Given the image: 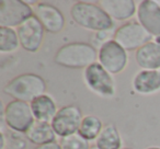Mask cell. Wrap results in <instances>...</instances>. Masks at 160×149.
<instances>
[{
	"mask_svg": "<svg viewBox=\"0 0 160 149\" xmlns=\"http://www.w3.org/2000/svg\"><path fill=\"white\" fill-rule=\"evenodd\" d=\"M45 30L38 19L32 16L17 27L20 45L29 53H36L44 41Z\"/></svg>",
	"mask_w": 160,
	"mask_h": 149,
	"instance_id": "obj_10",
	"label": "cell"
},
{
	"mask_svg": "<svg viewBox=\"0 0 160 149\" xmlns=\"http://www.w3.org/2000/svg\"><path fill=\"white\" fill-rule=\"evenodd\" d=\"M121 149H132V148H127V147H122Z\"/></svg>",
	"mask_w": 160,
	"mask_h": 149,
	"instance_id": "obj_27",
	"label": "cell"
},
{
	"mask_svg": "<svg viewBox=\"0 0 160 149\" xmlns=\"http://www.w3.org/2000/svg\"><path fill=\"white\" fill-rule=\"evenodd\" d=\"M135 59L142 70H159L160 44L152 41L147 43L138 51H136Z\"/></svg>",
	"mask_w": 160,
	"mask_h": 149,
	"instance_id": "obj_15",
	"label": "cell"
},
{
	"mask_svg": "<svg viewBox=\"0 0 160 149\" xmlns=\"http://www.w3.org/2000/svg\"><path fill=\"white\" fill-rule=\"evenodd\" d=\"M110 31H111V30H110ZM110 31L97 32V34H96L97 38H98L99 41H101V42H102V44H103V43H105V42H108V41H110V38H109V35H110L109 32Z\"/></svg>",
	"mask_w": 160,
	"mask_h": 149,
	"instance_id": "obj_23",
	"label": "cell"
},
{
	"mask_svg": "<svg viewBox=\"0 0 160 149\" xmlns=\"http://www.w3.org/2000/svg\"><path fill=\"white\" fill-rule=\"evenodd\" d=\"M59 145H60V147H62V149H90L91 148L89 142L86 140L83 137H81L78 133L60 138Z\"/></svg>",
	"mask_w": 160,
	"mask_h": 149,
	"instance_id": "obj_21",
	"label": "cell"
},
{
	"mask_svg": "<svg viewBox=\"0 0 160 149\" xmlns=\"http://www.w3.org/2000/svg\"><path fill=\"white\" fill-rule=\"evenodd\" d=\"M159 71H160V69H159Z\"/></svg>",
	"mask_w": 160,
	"mask_h": 149,
	"instance_id": "obj_28",
	"label": "cell"
},
{
	"mask_svg": "<svg viewBox=\"0 0 160 149\" xmlns=\"http://www.w3.org/2000/svg\"><path fill=\"white\" fill-rule=\"evenodd\" d=\"M20 41L17 30L11 27H0V52L2 54H10L19 48Z\"/></svg>",
	"mask_w": 160,
	"mask_h": 149,
	"instance_id": "obj_20",
	"label": "cell"
},
{
	"mask_svg": "<svg viewBox=\"0 0 160 149\" xmlns=\"http://www.w3.org/2000/svg\"><path fill=\"white\" fill-rule=\"evenodd\" d=\"M3 121L12 131L19 132V133H27L28 129L35 122V118H34L30 103L12 100L5 107Z\"/></svg>",
	"mask_w": 160,
	"mask_h": 149,
	"instance_id": "obj_6",
	"label": "cell"
},
{
	"mask_svg": "<svg viewBox=\"0 0 160 149\" xmlns=\"http://www.w3.org/2000/svg\"><path fill=\"white\" fill-rule=\"evenodd\" d=\"M96 146L99 149H121L122 138L114 124L103 126L100 135L96 139Z\"/></svg>",
	"mask_w": 160,
	"mask_h": 149,
	"instance_id": "obj_18",
	"label": "cell"
},
{
	"mask_svg": "<svg viewBox=\"0 0 160 149\" xmlns=\"http://www.w3.org/2000/svg\"><path fill=\"white\" fill-rule=\"evenodd\" d=\"M98 62L111 75H118L127 66V52L112 38L100 46L98 51Z\"/></svg>",
	"mask_w": 160,
	"mask_h": 149,
	"instance_id": "obj_7",
	"label": "cell"
},
{
	"mask_svg": "<svg viewBox=\"0 0 160 149\" xmlns=\"http://www.w3.org/2000/svg\"><path fill=\"white\" fill-rule=\"evenodd\" d=\"M3 91L13 100L31 103L38 97L45 94L46 82L36 73H21L8 81Z\"/></svg>",
	"mask_w": 160,
	"mask_h": 149,
	"instance_id": "obj_3",
	"label": "cell"
},
{
	"mask_svg": "<svg viewBox=\"0 0 160 149\" xmlns=\"http://www.w3.org/2000/svg\"><path fill=\"white\" fill-rule=\"evenodd\" d=\"M103 123L98 116L96 115H86L83 116L81 124L79 126V134L81 137H83L88 142L96 140L98 136L100 135L101 131L103 128Z\"/></svg>",
	"mask_w": 160,
	"mask_h": 149,
	"instance_id": "obj_19",
	"label": "cell"
},
{
	"mask_svg": "<svg viewBox=\"0 0 160 149\" xmlns=\"http://www.w3.org/2000/svg\"><path fill=\"white\" fill-rule=\"evenodd\" d=\"M133 89L138 94L149 96L160 91V71L139 70L133 78Z\"/></svg>",
	"mask_w": 160,
	"mask_h": 149,
	"instance_id": "obj_14",
	"label": "cell"
},
{
	"mask_svg": "<svg viewBox=\"0 0 160 149\" xmlns=\"http://www.w3.org/2000/svg\"><path fill=\"white\" fill-rule=\"evenodd\" d=\"M35 149H62L59 142H48V144H44L41 145V146H38Z\"/></svg>",
	"mask_w": 160,
	"mask_h": 149,
	"instance_id": "obj_22",
	"label": "cell"
},
{
	"mask_svg": "<svg viewBox=\"0 0 160 149\" xmlns=\"http://www.w3.org/2000/svg\"><path fill=\"white\" fill-rule=\"evenodd\" d=\"M147 149H160L159 147H149V148H147Z\"/></svg>",
	"mask_w": 160,
	"mask_h": 149,
	"instance_id": "obj_25",
	"label": "cell"
},
{
	"mask_svg": "<svg viewBox=\"0 0 160 149\" xmlns=\"http://www.w3.org/2000/svg\"><path fill=\"white\" fill-rule=\"evenodd\" d=\"M34 16L38 19L44 30L49 33H59L64 30L66 20L58 8L51 3L38 2L33 9Z\"/></svg>",
	"mask_w": 160,
	"mask_h": 149,
	"instance_id": "obj_11",
	"label": "cell"
},
{
	"mask_svg": "<svg viewBox=\"0 0 160 149\" xmlns=\"http://www.w3.org/2000/svg\"><path fill=\"white\" fill-rule=\"evenodd\" d=\"M5 136L3 135H1V149H3L5 148Z\"/></svg>",
	"mask_w": 160,
	"mask_h": 149,
	"instance_id": "obj_24",
	"label": "cell"
},
{
	"mask_svg": "<svg viewBox=\"0 0 160 149\" xmlns=\"http://www.w3.org/2000/svg\"><path fill=\"white\" fill-rule=\"evenodd\" d=\"M30 105H31V110L33 112L35 121H40V122L51 123L58 111L55 101L46 93L34 99L30 103Z\"/></svg>",
	"mask_w": 160,
	"mask_h": 149,
	"instance_id": "obj_16",
	"label": "cell"
},
{
	"mask_svg": "<svg viewBox=\"0 0 160 149\" xmlns=\"http://www.w3.org/2000/svg\"><path fill=\"white\" fill-rule=\"evenodd\" d=\"M54 62L66 68L86 69L98 62V52L88 43H69L59 47L54 56Z\"/></svg>",
	"mask_w": 160,
	"mask_h": 149,
	"instance_id": "obj_2",
	"label": "cell"
},
{
	"mask_svg": "<svg viewBox=\"0 0 160 149\" xmlns=\"http://www.w3.org/2000/svg\"><path fill=\"white\" fill-rule=\"evenodd\" d=\"M152 37L153 36L136 21H128L124 23L116 29L113 35V40L126 52L138 51L140 47L151 42Z\"/></svg>",
	"mask_w": 160,
	"mask_h": 149,
	"instance_id": "obj_4",
	"label": "cell"
},
{
	"mask_svg": "<svg viewBox=\"0 0 160 149\" xmlns=\"http://www.w3.org/2000/svg\"><path fill=\"white\" fill-rule=\"evenodd\" d=\"M99 5L113 21L128 20L137 11V6L133 0H101Z\"/></svg>",
	"mask_w": 160,
	"mask_h": 149,
	"instance_id": "obj_13",
	"label": "cell"
},
{
	"mask_svg": "<svg viewBox=\"0 0 160 149\" xmlns=\"http://www.w3.org/2000/svg\"><path fill=\"white\" fill-rule=\"evenodd\" d=\"M70 16L79 27L90 31H110L114 27V21L99 3L77 1L71 6Z\"/></svg>",
	"mask_w": 160,
	"mask_h": 149,
	"instance_id": "obj_1",
	"label": "cell"
},
{
	"mask_svg": "<svg viewBox=\"0 0 160 149\" xmlns=\"http://www.w3.org/2000/svg\"><path fill=\"white\" fill-rule=\"evenodd\" d=\"M83 80L86 86L93 93L102 98H112L115 94V83L113 77L98 62L85 69Z\"/></svg>",
	"mask_w": 160,
	"mask_h": 149,
	"instance_id": "obj_5",
	"label": "cell"
},
{
	"mask_svg": "<svg viewBox=\"0 0 160 149\" xmlns=\"http://www.w3.org/2000/svg\"><path fill=\"white\" fill-rule=\"evenodd\" d=\"M82 118L81 110L77 105H65L58 109L51 124L56 135L62 138L78 133Z\"/></svg>",
	"mask_w": 160,
	"mask_h": 149,
	"instance_id": "obj_8",
	"label": "cell"
},
{
	"mask_svg": "<svg viewBox=\"0 0 160 149\" xmlns=\"http://www.w3.org/2000/svg\"><path fill=\"white\" fill-rule=\"evenodd\" d=\"M34 16L31 6L22 0H2L0 2V25L5 27H18L24 21Z\"/></svg>",
	"mask_w": 160,
	"mask_h": 149,
	"instance_id": "obj_9",
	"label": "cell"
},
{
	"mask_svg": "<svg viewBox=\"0 0 160 149\" xmlns=\"http://www.w3.org/2000/svg\"><path fill=\"white\" fill-rule=\"evenodd\" d=\"M90 149H99V148L97 146H91V148H90Z\"/></svg>",
	"mask_w": 160,
	"mask_h": 149,
	"instance_id": "obj_26",
	"label": "cell"
},
{
	"mask_svg": "<svg viewBox=\"0 0 160 149\" xmlns=\"http://www.w3.org/2000/svg\"><path fill=\"white\" fill-rule=\"evenodd\" d=\"M137 22L152 36L160 37V7L155 0H142L138 3Z\"/></svg>",
	"mask_w": 160,
	"mask_h": 149,
	"instance_id": "obj_12",
	"label": "cell"
},
{
	"mask_svg": "<svg viewBox=\"0 0 160 149\" xmlns=\"http://www.w3.org/2000/svg\"><path fill=\"white\" fill-rule=\"evenodd\" d=\"M25 135L28 139L36 146L56 142V137H57L51 123L40 122V121H35L32 126L28 129Z\"/></svg>",
	"mask_w": 160,
	"mask_h": 149,
	"instance_id": "obj_17",
	"label": "cell"
}]
</instances>
